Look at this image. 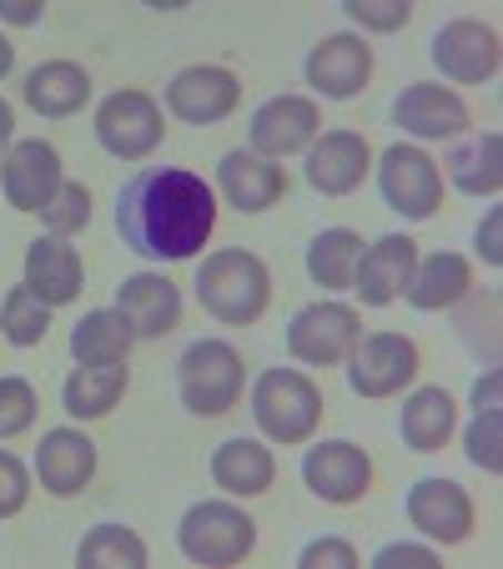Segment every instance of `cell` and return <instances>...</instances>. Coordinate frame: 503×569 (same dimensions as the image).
<instances>
[{
	"mask_svg": "<svg viewBox=\"0 0 503 569\" xmlns=\"http://www.w3.org/2000/svg\"><path fill=\"white\" fill-rule=\"evenodd\" d=\"M449 172H453V182H459L463 192L493 197L503 187V137H499V131H483V137H473L469 147H459L449 157Z\"/></svg>",
	"mask_w": 503,
	"mask_h": 569,
	"instance_id": "cell-30",
	"label": "cell"
},
{
	"mask_svg": "<svg viewBox=\"0 0 503 569\" xmlns=\"http://www.w3.org/2000/svg\"><path fill=\"white\" fill-rule=\"evenodd\" d=\"M433 61L443 76L473 87V81H489L499 71V36L483 21H453L433 36Z\"/></svg>",
	"mask_w": 503,
	"mask_h": 569,
	"instance_id": "cell-12",
	"label": "cell"
},
{
	"mask_svg": "<svg viewBox=\"0 0 503 569\" xmlns=\"http://www.w3.org/2000/svg\"><path fill=\"white\" fill-rule=\"evenodd\" d=\"M368 76H373V51L358 36H328L308 56V81L332 101L358 97L368 87Z\"/></svg>",
	"mask_w": 503,
	"mask_h": 569,
	"instance_id": "cell-16",
	"label": "cell"
},
{
	"mask_svg": "<svg viewBox=\"0 0 503 569\" xmlns=\"http://www.w3.org/2000/svg\"><path fill=\"white\" fill-rule=\"evenodd\" d=\"M36 473H41V489L56 499L81 495L97 473V443L76 429H51L36 449Z\"/></svg>",
	"mask_w": 503,
	"mask_h": 569,
	"instance_id": "cell-14",
	"label": "cell"
},
{
	"mask_svg": "<svg viewBox=\"0 0 503 569\" xmlns=\"http://www.w3.org/2000/svg\"><path fill=\"white\" fill-rule=\"evenodd\" d=\"M97 137L111 157L137 161L167 137V127H161V111L147 91H117V97H107L97 111Z\"/></svg>",
	"mask_w": 503,
	"mask_h": 569,
	"instance_id": "cell-8",
	"label": "cell"
},
{
	"mask_svg": "<svg viewBox=\"0 0 503 569\" xmlns=\"http://www.w3.org/2000/svg\"><path fill=\"white\" fill-rule=\"evenodd\" d=\"M418 268V242L413 237H383L378 248H368L363 258H358V298L368 302V308H388V302L398 298V292L408 288V278H413Z\"/></svg>",
	"mask_w": 503,
	"mask_h": 569,
	"instance_id": "cell-17",
	"label": "cell"
},
{
	"mask_svg": "<svg viewBox=\"0 0 503 569\" xmlns=\"http://www.w3.org/2000/svg\"><path fill=\"white\" fill-rule=\"evenodd\" d=\"M0 328H6V338L16 348H36L46 338V328H51V308L21 282V288H11L6 302H0Z\"/></svg>",
	"mask_w": 503,
	"mask_h": 569,
	"instance_id": "cell-33",
	"label": "cell"
},
{
	"mask_svg": "<svg viewBox=\"0 0 503 569\" xmlns=\"http://www.w3.org/2000/svg\"><path fill=\"white\" fill-rule=\"evenodd\" d=\"M26 499H31V479H26L21 459H11V453H0V519L21 515Z\"/></svg>",
	"mask_w": 503,
	"mask_h": 569,
	"instance_id": "cell-38",
	"label": "cell"
},
{
	"mask_svg": "<svg viewBox=\"0 0 503 569\" xmlns=\"http://www.w3.org/2000/svg\"><path fill=\"white\" fill-rule=\"evenodd\" d=\"M41 217H46V227H51L56 237H66V232H81V227L91 222V192L81 182H61L56 187V197L41 207Z\"/></svg>",
	"mask_w": 503,
	"mask_h": 569,
	"instance_id": "cell-34",
	"label": "cell"
},
{
	"mask_svg": "<svg viewBox=\"0 0 503 569\" xmlns=\"http://www.w3.org/2000/svg\"><path fill=\"white\" fill-rule=\"evenodd\" d=\"M469 282H473V272H469V262H463L459 252H433V258H423L413 268L403 298L413 302V308L433 312V308H449V302H459L463 292H469Z\"/></svg>",
	"mask_w": 503,
	"mask_h": 569,
	"instance_id": "cell-27",
	"label": "cell"
},
{
	"mask_svg": "<svg viewBox=\"0 0 503 569\" xmlns=\"http://www.w3.org/2000/svg\"><path fill=\"white\" fill-rule=\"evenodd\" d=\"M252 413H258L262 433L278 443H302L322 419V393L312 378L292 373V368H272L258 378L252 393Z\"/></svg>",
	"mask_w": 503,
	"mask_h": 569,
	"instance_id": "cell-4",
	"label": "cell"
},
{
	"mask_svg": "<svg viewBox=\"0 0 503 569\" xmlns=\"http://www.w3.org/2000/svg\"><path fill=\"white\" fill-rule=\"evenodd\" d=\"M197 298L212 318L242 328V322H258L268 312L272 278L262 268V258H252V252H217L197 272Z\"/></svg>",
	"mask_w": 503,
	"mask_h": 569,
	"instance_id": "cell-2",
	"label": "cell"
},
{
	"mask_svg": "<svg viewBox=\"0 0 503 569\" xmlns=\"http://www.w3.org/2000/svg\"><path fill=\"white\" fill-rule=\"evenodd\" d=\"M358 549L348 539H318V545L302 549V569H353Z\"/></svg>",
	"mask_w": 503,
	"mask_h": 569,
	"instance_id": "cell-39",
	"label": "cell"
},
{
	"mask_svg": "<svg viewBox=\"0 0 503 569\" xmlns=\"http://www.w3.org/2000/svg\"><path fill=\"white\" fill-rule=\"evenodd\" d=\"M368 172V141L358 131H328L308 157V182L328 197H343Z\"/></svg>",
	"mask_w": 503,
	"mask_h": 569,
	"instance_id": "cell-23",
	"label": "cell"
},
{
	"mask_svg": "<svg viewBox=\"0 0 503 569\" xmlns=\"http://www.w3.org/2000/svg\"><path fill=\"white\" fill-rule=\"evenodd\" d=\"M131 343H137V333L127 328V318H121V312H107V308L87 312L71 333L76 363H121Z\"/></svg>",
	"mask_w": 503,
	"mask_h": 569,
	"instance_id": "cell-29",
	"label": "cell"
},
{
	"mask_svg": "<svg viewBox=\"0 0 503 569\" xmlns=\"http://www.w3.org/2000/svg\"><path fill=\"white\" fill-rule=\"evenodd\" d=\"M237 97H242V87H237V76L222 71V66H187L182 76H172V87H167V107L182 121H197V127L222 121L237 107Z\"/></svg>",
	"mask_w": 503,
	"mask_h": 569,
	"instance_id": "cell-13",
	"label": "cell"
},
{
	"mask_svg": "<svg viewBox=\"0 0 503 569\" xmlns=\"http://www.w3.org/2000/svg\"><path fill=\"white\" fill-rule=\"evenodd\" d=\"M87 282V268L76 258V248H66L61 237H36L26 248V288L46 302V308H61L81 292Z\"/></svg>",
	"mask_w": 503,
	"mask_h": 569,
	"instance_id": "cell-19",
	"label": "cell"
},
{
	"mask_svg": "<svg viewBox=\"0 0 503 569\" xmlns=\"http://www.w3.org/2000/svg\"><path fill=\"white\" fill-rule=\"evenodd\" d=\"M127 383H131L127 363H81L61 388L66 413L71 419H101V413H111L121 403Z\"/></svg>",
	"mask_w": 503,
	"mask_h": 569,
	"instance_id": "cell-25",
	"label": "cell"
},
{
	"mask_svg": "<svg viewBox=\"0 0 503 569\" xmlns=\"http://www.w3.org/2000/svg\"><path fill=\"white\" fill-rule=\"evenodd\" d=\"M408 519L433 545H463L473 529V499L453 479H423L408 495Z\"/></svg>",
	"mask_w": 503,
	"mask_h": 569,
	"instance_id": "cell-11",
	"label": "cell"
},
{
	"mask_svg": "<svg viewBox=\"0 0 503 569\" xmlns=\"http://www.w3.org/2000/svg\"><path fill=\"white\" fill-rule=\"evenodd\" d=\"M91 97V76L71 61H46L26 76V107L41 117H71Z\"/></svg>",
	"mask_w": 503,
	"mask_h": 569,
	"instance_id": "cell-24",
	"label": "cell"
},
{
	"mask_svg": "<svg viewBox=\"0 0 503 569\" xmlns=\"http://www.w3.org/2000/svg\"><path fill=\"white\" fill-rule=\"evenodd\" d=\"M36 423V388L26 378H0V439H16Z\"/></svg>",
	"mask_w": 503,
	"mask_h": 569,
	"instance_id": "cell-35",
	"label": "cell"
},
{
	"mask_svg": "<svg viewBox=\"0 0 503 569\" xmlns=\"http://www.w3.org/2000/svg\"><path fill=\"white\" fill-rule=\"evenodd\" d=\"M393 121L423 141H439V137H459V131L469 127V107H463L449 87H423V81H418V87H408L403 97L393 101Z\"/></svg>",
	"mask_w": 503,
	"mask_h": 569,
	"instance_id": "cell-20",
	"label": "cell"
},
{
	"mask_svg": "<svg viewBox=\"0 0 503 569\" xmlns=\"http://www.w3.org/2000/svg\"><path fill=\"white\" fill-rule=\"evenodd\" d=\"M499 222H503V217H499V212H489V222L479 227V252L493 262V268H499V258H503V248H499Z\"/></svg>",
	"mask_w": 503,
	"mask_h": 569,
	"instance_id": "cell-42",
	"label": "cell"
},
{
	"mask_svg": "<svg viewBox=\"0 0 503 569\" xmlns=\"http://www.w3.org/2000/svg\"><path fill=\"white\" fill-rule=\"evenodd\" d=\"M302 479H308V489L318 499H328V505H358V499L368 495V483H373V463H368V453L358 449V443L332 439V443L308 449Z\"/></svg>",
	"mask_w": 503,
	"mask_h": 569,
	"instance_id": "cell-9",
	"label": "cell"
},
{
	"mask_svg": "<svg viewBox=\"0 0 503 569\" xmlns=\"http://www.w3.org/2000/svg\"><path fill=\"white\" fill-rule=\"evenodd\" d=\"M358 338H363L358 312L343 308V302H308V308L288 322V353L298 358V363H318V368L343 363L358 348Z\"/></svg>",
	"mask_w": 503,
	"mask_h": 569,
	"instance_id": "cell-6",
	"label": "cell"
},
{
	"mask_svg": "<svg viewBox=\"0 0 503 569\" xmlns=\"http://www.w3.org/2000/svg\"><path fill=\"white\" fill-rule=\"evenodd\" d=\"M117 312L127 318V328L137 338H167L182 318V292H177V282L157 278V272H137V278L121 282Z\"/></svg>",
	"mask_w": 503,
	"mask_h": 569,
	"instance_id": "cell-15",
	"label": "cell"
},
{
	"mask_svg": "<svg viewBox=\"0 0 503 569\" xmlns=\"http://www.w3.org/2000/svg\"><path fill=\"white\" fill-rule=\"evenodd\" d=\"M61 187V157L46 141H21V147L6 157V202L16 212H41L46 202Z\"/></svg>",
	"mask_w": 503,
	"mask_h": 569,
	"instance_id": "cell-18",
	"label": "cell"
},
{
	"mask_svg": "<svg viewBox=\"0 0 503 569\" xmlns=\"http://www.w3.org/2000/svg\"><path fill=\"white\" fill-rule=\"evenodd\" d=\"M11 66H16V46H11V41H6V36H0V76L11 71Z\"/></svg>",
	"mask_w": 503,
	"mask_h": 569,
	"instance_id": "cell-44",
	"label": "cell"
},
{
	"mask_svg": "<svg viewBox=\"0 0 503 569\" xmlns=\"http://www.w3.org/2000/svg\"><path fill=\"white\" fill-rule=\"evenodd\" d=\"M217 182H222V197L237 207V212H268V207L288 192L282 167L252 157V151H227L222 167H217Z\"/></svg>",
	"mask_w": 503,
	"mask_h": 569,
	"instance_id": "cell-21",
	"label": "cell"
},
{
	"mask_svg": "<svg viewBox=\"0 0 503 569\" xmlns=\"http://www.w3.org/2000/svg\"><path fill=\"white\" fill-rule=\"evenodd\" d=\"M121 242L151 262H187L217 227L212 187L182 167H157L121 187L117 197Z\"/></svg>",
	"mask_w": 503,
	"mask_h": 569,
	"instance_id": "cell-1",
	"label": "cell"
},
{
	"mask_svg": "<svg viewBox=\"0 0 503 569\" xmlns=\"http://www.w3.org/2000/svg\"><path fill=\"white\" fill-rule=\"evenodd\" d=\"M272 473H278V463H272V453L258 439H227L212 453V479L222 483L227 495H268Z\"/></svg>",
	"mask_w": 503,
	"mask_h": 569,
	"instance_id": "cell-26",
	"label": "cell"
},
{
	"mask_svg": "<svg viewBox=\"0 0 503 569\" xmlns=\"http://www.w3.org/2000/svg\"><path fill=\"white\" fill-rule=\"evenodd\" d=\"M76 559H81L87 569H141L147 565V545H141L131 529H121V525H101V529H91V535L81 539Z\"/></svg>",
	"mask_w": 503,
	"mask_h": 569,
	"instance_id": "cell-32",
	"label": "cell"
},
{
	"mask_svg": "<svg viewBox=\"0 0 503 569\" xmlns=\"http://www.w3.org/2000/svg\"><path fill=\"white\" fill-rule=\"evenodd\" d=\"M453 433V398L443 388H418L413 398L403 403V439L408 449L433 453L443 449Z\"/></svg>",
	"mask_w": 503,
	"mask_h": 569,
	"instance_id": "cell-28",
	"label": "cell"
},
{
	"mask_svg": "<svg viewBox=\"0 0 503 569\" xmlns=\"http://www.w3.org/2000/svg\"><path fill=\"white\" fill-rule=\"evenodd\" d=\"M393 565L433 569V565H439V555H433V549H418V545H388V549H378V569H393Z\"/></svg>",
	"mask_w": 503,
	"mask_h": 569,
	"instance_id": "cell-40",
	"label": "cell"
},
{
	"mask_svg": "<svg viewBox=\"0 0 503 569\" xmlns=\"http://www.w3.org/2000/svg\"><path fill=\"white\" fill-rule=\"evenodd\" d=\"M469 459L479 463V469H489V473L503 469V453H499V409H483L479 419H473V429H469Z\"/></svg>",
	"mask_w": 503,
	"mask_h": 569,
	"instance_id": "cell-37",
	"label": "cell"
},
{
	"mask_svg": "<svg viewBox=\"0 0 503 569\" xmlns=\"http://www.w3.org/2000/svg\"><path fill=\"white\" fill-rule=\"evenodd\" d=\"M177 388H182V403L197 419H217L242 398V353L232 343L202 338L177 363Z\"/></svg>",
	"mask_w": 503,
	"mask_h": 569,
	"instance_id": "cell-3",
	"label": "cell"
},
{
	"mask_svg": "<svg viewBox=\"0 0 503 569\" xmlns=\"http://www.w3.org/2000/svg\"><path fill=\"white\" fill-rule=\"evenodd\" d=\"M353 393L363 398H388L398 393L403 383L418 378V343L403 333H373L358 343L353 353Z\"/></svg>",
	"mask_w": 503,
	"mask_h": 569,
	"instance_id": "cell-10",
	"label": "cell"
},
{
	"mask_svg": "<svg viewBox=\"0 0 503 569\" xmlns=\"http://www.w3.org/2000/svg\"><path fill=\"white\" fill-rule=\"evenodd\" d=\"M177 545L192 565H237V559L252 555L258 545V525L232 505H192L177 529Z\"/></svg>",
	"mask_w": 503,
	"mask_h": 569,
	"instance_id": "cell-5",
	"label": "cell"
},
{
	"mask_svg": "<svg viewBox=\"0 0 503 569\" xmlns=\"http://www.w3.org/2000/svg\"><path fill=\"white\" fill-rule=\"evenodd\" d=\"M378 187H383L388 207H393V212H403V217H413V222H423V217H433L443 207V177H439V167L429 161V151L403 147V141L383 151Z\"/></svg>",
	"mask_w": 503,
	"mask_h": 569,
	"instance_id": "cell-7",
	"label": "cell"
},
{
	"mask_svg": "<svg viewBox=\"0 0 503 569\" xmlns=\"http://www.w3.org/2000/svg\"><path fill=\"white\" fill-rule=\"evenodd\" d=\"M348 16L368 31H398V26H408L413 6L408 0H348Z\"/></svg>",
	"mask_w": 503,
	"mask_h": 569,
	"instance_id": "cell-36",
	"label": "cell"
},
{
	"mask_svg": "<svg viewBox=\"0 0 503 569\" xmlns=\"http://www.w3.org/2000/svg\"><path fill=\"white\" fill-rule=\"evenodd\" d=\"M312 137H318V107L308 97H272L252 117V147L262 157H288V151L308 147Z\"/></svg>",
	"mask_w": 503,
	"mask_h": 569,
	"instance_id": "cell-22",
	"label": "cell"
},
{
	"mask_svg": "<svg viewBox=\"0 0 503 569\" xmlns=\"http://www.w3.org/2000/svg\"><path fill=\"white\" fill-rule=\"evenodd\" d=\"M11 127H16V117H11V107H6V101H0V147H6V141H11Z\"/></svg>",
	"mask_w": 503,
	"mask_h": 569,
	"instance_id": "cell-43",
	"label": "cell"
},
{
	"mask_svg": "<svg viewBox=\"0 0 503 569\" xmlns=\"http://www.w3.org/2000/svg\"><path fill=\"white\" fill-rule=\"evenodd\" d=\"M41 0H0V21H11V26H36L41 21Z\"/></svg>",
	"mask_w": 503,
	"mask_h": 569,
	"instance_id": "cell-41",
	"label": "cell"
},
{
	"mask_svg": "<svg viewBox=\"0 0 503 569\" xmlns=\"http://www.w3.org/2000/svg\"><path fill=\"white\" fill-rule=\"evenodd\" d=\"M358 258H363V242H358V232H348V227H332V232L312 237L308 248V272L312 282H322V288H348L358 272Z\"/></svg>",
	"mask_w": 503,
	"mask_h": 569,
	"instance_id": "cell-31",
	"label": "cell"
}]
</instances>
